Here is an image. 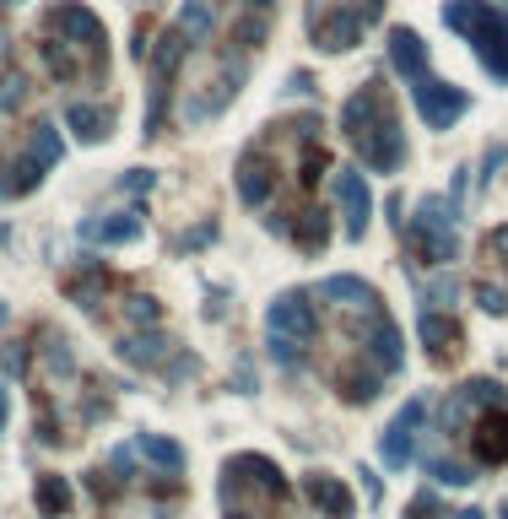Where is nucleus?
<instances>
[{"label": "nucleus", "mask_w": 508, "mask_h": 519, "mask_svg": "<svg viewBox=\"0 0 508 519\" xmlns=\"http://www.w3.org/2000/svg\"><path fill=\"white\" fill-rule=\"evenodd\" d=\"M444 22L476 49L481 71L508 87V11L492 0H444Z\"/></svg>", "instance_id": "obj_1"}, {"label": "nucleus", "mask_w": 508, "mask_h": 519, "mask_svg": "<svg viewBox=\"0 0 508 519\" xmlns=\"http://www.w3.org/2000/svg\"><path fill=\"white\" fill-rule=\"evenodd\" d=\"M406 249L422 265H454L460 260V206H449V195H422L417 217L406 222Z\"/></svg>", "instance_id": "obj_2"}, {"label": "nucleus", "mask_w": 508, "mask_h": 519, "mask_svg": "<svg viewBox=\"0 0 508 519\" xmlns=\"http://www.w3.org/2000/svg\"><path fill=\"white\" fill-rule=\"evenodd\" d=\"M44 33H55L65 38V44L76 49L87 65H92V76H109V28L98 22V11H87L82 0H55V6L44 11V22H38Z\"/></svg>", "instance_id": "obj_3"}, {"label": "nucleus", "mask_w": 508, "mask_h": 519, "mask_svg": "<svg viewBox=\"0 0 508 519\" xmlns=\"http://www.w3.org/2000/svg\"><path fill=\"white\" fill-rule=\"evenodd\" d=\"M287 184H292V168L271 152V146L265 141L244 146V157H238V168H233V190H238V201H244L249 211L276 206V195H282Z\"/></svg>", "instance_id": "obj_4"}, {"label": "nucleus", "mask_w": 508, "mask_h": 519, "mask_svg": "<svg viewBox=\"0 0 508 519\" xmlns=\"http://www.w3.org/2000/svg\"><path fill=\"white\" fill-rule=\"evenodd\" d=\"M265 336H276V341H292V346H303V352H314L319 341H325V309H319V298H314V287L309 292H282V298L265 309Z\"/></svg>", "instance_id": "obj_5"}, {"label": "nucleus", "mask_w": 508, "mask_h": 519, "mask_svg": "<svg viewBox=\"0 0 508 519\" xmlns=\"http://www.w3.org/2000/svg\"><path fill=\"white\" fill-rule=\"evenodd\" d=\"M303 28H309V44L319 49V55H346V49L363 44L368 17H363V11H352L346 0H309Z\"/></svg>", "instance_id": "obj_6"}, {"label": "nucleus", "mask_w": 508, "mask_h": 519, "mask_svg": "<svg viewBox=\"0 0 508 519\" xmlns=\"http://www.w3.org/2000/svg\"><path fill=\"white\" fill-rule=\"evenodd\" d=\"M314 298H319V309H336L341 314V325L352 330V352H357V330L368 325V319H379L384 314V298H379V287L368 282V276H325V282L314 287Z\"/></svg>", "instance_id": "obj_7"}, {"label": "nucleus", "mask_w": 508, "mask_h": 519, "mask_svg": "<svg viewBox=\"0 0 508 519\" xmlns=\"http://www.w3.org/2000/svg\"><path fill=\"white\" fill-rule=\"evenodd\" d=\"M352 152H357V163H363L368 173H400V168H406L411 146H406V130H400L395 109H384L379 119H373L363 136L352 141Z\"/></svg>", "instance_id": "obj_8"}, {"label": "nucleus", "mask_w": 508, "mask_h": 519, "mask_svg": "<svg viewBox=\"0 0 508 519\" xmlns=\"http://www.w3.org/2000/svg\"><path fill=\"white\" fill-rule=\"evenodd\" d=\"M427 395H411L406 406L390 417V428L379 433V460H384V471H406L411 460H417V433H422V422H427Z\"/></svg>", "instance_id": "obj_9"}, {"label": "nucleus", "mask_w": 508, "mask_h": 519, "mask_svg": "<svg viewBox=\"0 0 508 519\" xmlns=\"http://www.w3.org/2000/svg\"><path fill=\"white\" fill-rule=\"evenodd\" d=\"M411 103H417V114L427 119V130H454V125H460V114L471 109L465 87L438 82V76H417V82H411Z\"/></svg>", "instance_id": "obj_10"}, {"label": "nucleus", "mask_w": 508, "mask_h": 519, "mask_svg": "<svg viewBox=\"0 0 508 519\" xmlns=\"http://www.w3.org/2000/svg\"><path fill=\"white\" fill-rule=\"evenodd\" d=\"M330 195H336V211H341V233L352 238V244H363V238H368V222H373V195H368L363 168H336V179H330Z\"/></svg>", "instance_id": "obj_11"}, {"label": "nucleus", "mask_w": 508, "mask_h": 519, "mask_svg": "<svg viewBox=\"0 0 508 519\" xmlns=\"http://www.w3.org/2000/svg\"><path fill=\"white\" fill-rule=\"evenodd\" d=\"M417 341L427 346V363L433 368H449L460 363V346H465V325L454 319V309H417Z\"/></svg>", "instance_id": "obj_12"}, {"label": "nucleus", "mask_w": 508, "mask_h": 519, "mask_svg": "<svg viewBox=\"0 0 508 519\" xmlns=\"http://www.w3.org/2000/svg\"><path fill=\"white\" fill-rule=\"evenodd\" d=\"M357 352H363L384 379H395L400 368H406V336H400V325H395L390 314L368 319V325L357 330Z\"/></svg>", "instance_id": "obj_13"}, {"label": "nucleus", "mask_w": 508, "mask_h": 519, "mask_svg": "<svg viewBox=\"0 0 508 519\" xmlns=\"http://www.w3.org/2000/svg\"><path fill=\"white\" fill-rule=\"evenodd\" d=\"M465 449H471V465H481V471H503L508 465V406L476 411L471 433H465Z\"/></svg>", "instance_id": "obj_14"}, {"label": "nucleus", "mask_w": 508, "mask_h": 519, "mask_svg": "<svg viewBox=\"0 0 508 519\" xmlns=\"http://www.w3.org/2000/svg\"><path fill=\"white\" fill-rule=\"evenodd\" d=\"M114 352H119V363L136 368V374H157V368L179 352V341H173L163 325H157V330H119Z\"/></svg>", "instance_id": "obj_15"}, {"label": "nucleus", "mask_w": 508, "mask_h": 519, "mask_svg": "<svg viewBox=\"0 0 508 519\" xmlns=\"http://www.w3.org/2000/svg\"><path fill=\"white\" fill-rule=\"evenodd\" d=\"M330 390H336L346 406H373V401H379V390H384V374L368 363L363 352H346L341 363L330 368Z\"/></svg>", "instance_id": "obj_16"}, {"label": "nucleus", "mask_w": 508, "mask_h": 519, "mask_svg": "<svg viewBox=\"0 0 508 519\" xmlns=\"http://www.w3.org/2000/svg\"><path fill=\"white\" fill-rule=\"evenodd\" d=\"M298 492H303V503H309L314 514H325V519H352L357 514L352 487H346L341 476H330V471H309L298 482Z\"/></svg>", "instance_id": "obj_17"}, {"label": "nucleus", "mask_w": 508, "mask_h": 519, "mask_svg": "<svg viewBox=\"0 0 508 519\" xmlns=\"http://www.w3.org/2000/svg\"><path fill=\"white\" fill-rule=\"evenodd\" d=\"M330 233H336V222H330V211L319 201H298L292 206V222H287V244L303 249V255H325Z\"/></svg>", "instance_id": "obj_18"}, {"label": "nucleus", "mask_w": 508, "mask_h": 519, "mask_svg": "<svg viewBox=\"0 0 508 519\" xmlns=\"http://www.w3.org/2000/svg\"><path fill=\"white\" fill-rule=\"evenodd\" d=\"M65 130H71L76 141L98 146L114 136V103H98V98H76L71 109H65Z\"/></svg>", "instance_id": "obj_19"}, {"label": "nucleus", "mask_w": 508, "mask_h": 519, "mask_svg": "<svg viewBox=\"0 0 508 519\" xmlns=\"http://www.w3.org/2000/svg\"><path fill=\"white\" fill-rule=\"evenodd\" d=\"M384 109H390V92H384L379 82L357 87L352 98L341 103V136H346V141H357V136H363V130L373 125V119L384 114Z\"/></svg>", "instance_id": "obj_20"}, {"label": "nucleus", "mask_w": 508, "mask_h": 519, "mask_svg": "<svg viewBox=\"0 0 508 519\" xmlns=\"http://www.w3.org/2000/svg\"><path fill=\"white\" fill-rule=\"evenodd\" d=\"M82 244H136L141 238V206L130 211H109V217H87L82 228H76Z\"/></svg>", "instance_id": "obj_21"}, {"label": "nucleus", "mask_w": 508, "mask_h": 519, "mask_svg": "<svg viewBox=\"0 0 508 519\" xmlns=\"http://www.w3.org/2000/svg\"><path fill=\"white\" fill-rule=\"evenodd\" d=\"M33 509L38 519H65L76 509V487H71V476H60V471H38L33 476Z\"/></svg>", "instance_id": "obj_22"}, {"label": "nucleus", "mask_w": 508, "mask_h": 519, "mask_svg": "<svg viewBox=\"0 0 508 519\" xmlns=\"http://www.w3.org/2000/svg\"><path fill=\"white\" fill-rule=\"evenodd\" d=\"M33 346H38V368H44L49 379H76V374H82V368H76L71 341H65L55 325H38L33 330Z\"/></svg>", "instance_id": "obj_23"}, {"label": "nucleus", "mask_w": 508, "mask_h": 519, "mask_svg": "<svg viewBox=\"0 0 508 519\" xmlns=\"http://www.w3.org/2000/svg\"><path fill=\"white\" fill-rule=\"evenodd\" d=\"M384 49H390V71H395V76H406V82L427 76V44H422L411 28H390Z\"/></svg>", "instance_id": "obj_24"}, {"label": "nucleus", "mask_w": 508, "mask_h": 519, "mask_svg": "<svg viewBox=\"0 0 508 519\" xmlns=\"http://www.w3.org/2000/svg\"><path fill=\"white\" fill-rule=\"evenodd\" d=\"M217 0H184L179 6V17H173V28L184 33V44L190 49H206L211 44V33H217Z\"/></svg>", "instance_id": "obj_25"}, {"label": "nucleus", "mask_w": 508, "mask_h": 519, "mask_svg": "<svg viewBox=\"0 0 508 519\" xmlns=\"http://www.w3.org/2000/svg\"><path fill=\"white\" fill-rule=\"evenodd\" d=\"M22 157L28 163H38V168H60V157H65V141H60V130L49 125V119H33L28 125V136H22Z\"/></svg>", "instance_id": "obj_26"}, {"label": "nucleus", "mask_w": 508, "mask_h": 519, "mask_svg": "<svg viewBox=\"0 0 508 519\" xmlns=\"http://www.w3.org/2000/svg\"><path fill=\"white\" fill-rule=\"evenodd\" d=\"M119 303V330H157L163 325V303L152 298V292H125V298H114Z\"/></svg>", "instance_id": "obj_27"}, {"label": "nucleus", "mask_w": 508, "mask_h": 519, "mask_svg": "<svg viewBox=\"0 0 508 519\" xmlns=\"http://www.w3.org/2000/svg\"><path fill=\"white\" fill-rule=\"evenodd\" d=\"M422 465H427V476H433L438 487H471V482H476V465H471V460H454L444 444L427 449Z\"/></svg>", "instance_id": "obj_28"}, {"label": "nucleus", "mask_w": 508, "mask_h": 519, "mask_svg": "<svg viewBox=\"0 0 508 519\" xmlns=\"http://www.w3.org/2000/svg\"><path fill=\"white\" fill-rule=\"evenodd\" d=\"M136 449H141V455L152 460L163 476H184V449H179V438H163V433H136Z\"/></svg>", "instance_id": "obj_29"}, {"label": "nucleus", "mask_w": 508, "mask_h": 519, "mask_svg": "<svg viewBox=\"0 0 508 519\" xmlns=\"http://www.w3.org/2000/svg\"><path fill=\"white\" fill-rule=\"evenodd\" d=\"M471 422H476V406L465 401V390H449L444 406H438V433H444V438H465V433H471Z\"/></svg>", "instance_id": "obj_30"}, {"label": "nucleus", "mask_w": 508, "mask_h": 519, "mask_svg": "<svg viewBox=\"0 0 508 519\" xmlns=\"http://www.w3.org/2000/svg\"><path fill=\"white\" fill-rule=\"evenodd\" d=\"M103 471H109L119 487H136L141 482V449L136 444H114L109 460H103Z\"/></svg>", "instance_id": "obj_31"}, {"label": "nucleus", "mask_w": 508, "mask_h": 519, "mask_svg": "<svg viewBox=\"0 0 508 519\" xmlns=\"http://www.w3.org/2000/svg\"><path fill=\"white\" fill-rule=\"evenodd\" d=\"M460 390H465V401H471L476 411H498V406H508V390H503L498 379H487V374H481V379H465Z\"/></svg>", "instance_id": "obj_32"}, {"label": "nucleus", "mask_w": 508, "mask_h": 519, "mask_svg": "<svg viewBox=\"0 0 508 519\" xmlns=\"http://www.w3.org/2000/svg\"><path fill=\"white\" fill-rule=\"evenodd\" d=\"M33 341H0V379H28Z\"/></svg>", "instance_id": "obj_33"}, {"label": "nucleus", "mask_w": 508, "mask_h": 519, "mask_svg": "<svg viewBox=\"0 0 508 519\" xmlns=\"http://www.w3.org/2000/svg\"><path fill=\"white\" fill-rule=\"evenodd\" d=\"M471 298L481 303V314H508V282H476Z\"/></svg>", "instance_id": "obj_34"}, {"label": "nucleus", "mask_w": 508, "mask_h": 519, "mask_svg": "<svg viewBox=\"0 0 508 519\" xmlns=\"http://www.w3.org/2000/svg\"><path fill=\"white\" fill-rule=\"evenodd\" d=\"M157 374H163L168 384H184V379H195V374H200V363H195V352H184V346H179V352H173L168 363L157 368Z\"/></svg>", "instance_id": "obj_35"}, {"label": "nucleus", "mask_w": 508, "mask_h": 519, "mask_svg": "<svg viewBox=\"0 0 508 519\" xmlns=\"http://www.w3.org/2000/svg\"><path fill=\"white\" fill-rule=\"evenodd\" d=\"M87 492H92V498H98V503H114V498H119V492H125V487H119L114 476H109V471H103V465H98V471H87Z\"/></svg>", "instance_id": "obj_36"}, {"label": "nucleus", "mask_w": 508, "mask_h": 519, "mask_svg": "<svg viewBox=\"0 0 508 519\" xmlns=\"http://www.w3.org/2000/svg\"><path fill=\"white\" fill-rule=\"evenodd\" d=\"M481 255H487V260H508V222L481 238Z\"/></svg>", "instance_id": "obj_37"}, {"label": "nucleus", "mask_w": 508, "mask_h": 519, "mask_svg": "<svg viewBox=\"0 0 508 519\" xmlns=\"http://www.w3.org/2000/svg\"><path fill=\"white\" fill-rule=\"evenodd\" d=\"M152 184H157V173H152V168H130L125 179H119V190H130V195H146V190H152Z\"/></svg>", "instance_id": "obj_38"}, {"label": "nucleus", "mask_w": 508, "mask_h": 519, "mask_svg": "<svg viewBox=\"0 0 508 519\" xmlns=\"http://www.w3.org/2000/svg\"><path fill=\"white\" fill-rule=\"evenodd\" d=\"M406 519H438V498H433V492H417L411 509H406Z\"/></svg>", "instance_id": "obj_39"}, {"label": "nucleus", "mask_w": 508, "mask_h": 519, "mask_svg": "<svg viewBox=\"0 0 508 519\" xmlns=\"http://www.w3.org/2000/svg\"><path fill=\"white\" fill-rule=\"evenodd\" d=\"M211 238H217V222H200V228H190L179 238V249H200V244H211Z\"/></svg>", "instance_id": "obj_40"}, {"label": "nucleus", "mask_w": 508, "mask_h": 519, "mask_svg": "<svg viewBox=\"0 0 508 519\" xmlns=\"http://www.w3.org/2000/svg\"><path fill=\"white\" fill-rule=\"evenodd\" d=\"M233 390H238V395H254V390H260V379L249 374V357H244V363L233 368Z\"/></svg>", "instance_id": "obj_41"}, {"label": "nucleus", "mask_w": 508, "mask_h": 519, "mask_svg": "<svg viewBox=\"0 0 508 519\" xmlns=\"http://www.w3.org/2000/svg\"><path fill=\"white\" fill-rule=\"evenodd\" d=\"M400 211H406V201H400V195H390V201H384V217H390V228L406 233V217H400Z\"/></svg>", "instance_id": "obj_42"}, {"label": "nucleus", "mask_w": 508, "mask_h": 519, "mask_svg": "<svg viewBox=\"0 0 508 519\" xmlns=\"http://www.w3.org/2000/svg\"><path fill=\"white\" fill-rule=\"evenodd\" d=\"M6 422H11V395H6V379H0V433H6Z\"/></svg>", "instance_id": "obj_43"}, {"label": "nucleus", "mask_w": 508, "mask_h": 519, "mask_svg": "<svg viewBox=\"0 0 508 519\" xmlns=\"http://www.w3.org/2000/svg\"><path fill=\"white\" fill-rule=\"evenodd\" d=\"M238 6H244V11H271L276 0H238Z\"/></svg>", "instance_id": "obj_44"}, {"label": "nucleus", "mask_w": 508, "mask_h": 519, "mask_svg": "<svg viewBox=\"0 0 508 519\" xmlns=\"http://www.w3.org/2000/svg\"><path fill=\"white\" fill-rule=\"evenodd\" d=\"M449 519H487V514H481V509H454Z\"/></svg>", "instance_id": "obj_45"}, {"label": "nucleus", "mask_w": 508, "mask_h": 519, "mask_svg": "<svg viewBox=\"0 0 508 519\" xmlns=\"http://www.w3.org/2000/svg\"><path fill=\"white\" fill-rule=\"evenodd\" d=\"M498 519H508V503H498Z\"/></svg>", "instance_id": "obj_46"}, {"label": "nucleus", "mask_w": 508, "mask_h": 519, "mask_svg": "<svg viewBox=\"0 0 508 519\" xmlns=\"http://www.w3.org/2000/svg\"><path fill=\"white\" fill-rule=\"evenodd\" d=\"M0 325H6V303H0Z\"/></svg>", "instance_id": "obj_47"}, {"label": "nucleus", "mask_w": 508, "mask_h": 519, "mask_svg": "<svg viewBox=\"0 0 508 519\" xmlns=\"http://www.w3.org/2000/svg\"><path fill=\"white\" fill-rule=\"evenodd\" d=\"M0 6H22V0H0Z\"/></svg>", "instance_id": "obj_48"}, {"label": "nucleus", "mask_w": 508, "mask_h": 519, "mask_svg": "<svg viewBox=\"0 0 508 519\" xmlns=\"http://www.w3.org/2000/svg\"><path fill=\"white\" fill-rule=\"evenodd\" d=\"M503 276H508V260H503Z\"/></svg>", "instance_id": "obj_49"}]
</instances>
